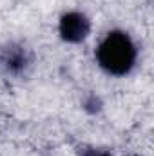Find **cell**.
Returning a JSON list of instances; mask_svg holds the SVG:
<instances>
[{"label": "cell", "instance_id": "cell-1", "mask_svg": "<svg viewBox=\"0 0 154 156\" xmlns=\"http://www.w3.org/2000/svg\"><path fill=\"white\" fill-rule=\"evenodd\" d=\"M136 49L123 33H113L98 47V62L113 75H125L134 66Z\"/></svg>", "mask_w": 154, "mask_h": 156}, {"label": "cell", "instance_id": "cell-2", "mask_svg": "<svg viewBox=\"0 0 154 156\" xmlns=\"http://www.w3.org/2000/svg\"><path fill=\"white\" fill-rule=\"evenodd\" d=\"M89 31V22L85 20V16L78 15V13H71L67 16H64L62 24H60V33L62 37L69 42H78L82 40Z\"/></svg>", "mask_w": 154, "mask_h": 156}, {"label": "cell", "instance_id": "cell-3", "mask_svg": "<svg viewBox=\"0 0 154 156\" xmlns=\"http://www.w3.org/2000/svg\"><path fill=\"white\" fill-rule=\"evenodd\" d=\"M85 156H109V154H103V153H89V154Z\"/></svg>", "mask_w": 154, "mask_h": 156}]
</instances>
